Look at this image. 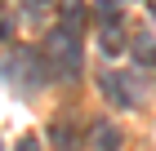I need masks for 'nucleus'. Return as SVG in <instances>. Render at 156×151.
<instances>
[{
  "label": "nucleus",
  "mask_w": 156,
  "mask_h": 151,
  "mask_svg": "<svg viewBox=\"0 0 156 151\" xmlns=\"http://www.w3.org/2000/svg\"><path fill=\"white\" fill-rule=\"evenodd\" d=\"M80 22H85V0H62V22L58 27H67V31L80 36Z\"/></svg>",
  "instance_id": "nucleus-5"
},
{
  "label": "nucleus",
  "mask_w": 156,
  "mask_h": 151,
  "mask_svg": "<svg viewBox=\"0 0 156 151\" xmlns=\"http://www.w3.org/2000/svg\"><path fill=\"white\" fill-rule=\"evenodd\" d=\"M89 147H94V151H120V133H116V125L98 120V125L89 129Z\"/></svg>",
  "instance_id": "nucleus-4"
},
{
  "label": "nucleus",
  "mask_w": 156,
  "mask_h": 151,
  "mask_svg": "<svg viewBox=\"0 0 156 151\" xmlns=\"http://www.w3.org/2000/svg\"><path fill=\"white\" fill-rule=\"evenodd\" d=\"M45 62L58 80H80V67H85V53H80V36L67 31V27H54L45 36Z\"/></svg>",
  "instance_id": "nucleus-1"
},
{
  "label": "nucleus",
  "mask_w": 156,
  "mask_h": 151,
  "mask_svg": "<svg viewBox=\"0 0 156 151\" xmlns=\"http://www.w3.org/2000/svg\"><path fill=\"white\" fill-rule=\"evenodd\" d=\"M54 142H58V151H76V138H72V129H67V120L54 125Z\"/></svg>",
  "instance_id": "nucleus-9"
},
{
  "label": "nucleus",
  "mask_w": 156,
  "mask_h": 151,
  "mask_svg": "<svg viewBox=\"0 0 156 151\" xmlns=\"http://www.w3.org/2000/svg\"><path fill=\"white\" fill-rule=\"evenodd\" d=\"M45 71H49V62L40 67V58L31 53V49H18V53L0 67V76H5V84H13L18 93H31V89L40 84V76H45Z\"/></svg>",
  "instance_id": "nucleus-2"
},
{
  "label": "nucleus",
  "mask_w": 156,
  "mask_h": 151,
  "mask_svg": "<svg viewBox=\"0 0 156 151\" xmlns=\"http://www.w3.org/2000/svg\"><path fill=\"white\" fill-rule=\"evenodd\" d=\"M94 18H98V27H120V5H116V0H98V5H94Z\"/></svg>",
  "instance_id": "nucleus-6"
},
{
  "label": "nucleus",
  "mask_w": 156,
  "mask_h": 151,
  "mask_svg": "<svg viewBox=\"0 0 156 151\" xmlns=\"http://www.w3.org/2000/svg\"><path fill=\"white\" fill-rule=\"evenodd\" d=\"M13 151H40V142H36V138H23L18 147H13Z\"/></svg>",
  "instance_id": "nucleus-11"
},
{
  "label": "nucleus",
  "mask_w": 156,
  "mask_h": 151,
  "mask_svg": "<svg viewBox=\"0 0 156 151\" xmlns=\"http://www.w3.org/2000/svg\"><path fill=\"white\" fill-rule=\"evenodd\" d=\"M0 151H5V147H0Z\"/></svg>",
  "instance_id": "nucleus-14"
},
{
  "label": "nucleus",
  "mask_w": 156,
  "mask_h": 151,
  "mask_svg": "<svg viewBox=\"0 0 156 151\" xmlns=\"http://www.w3.org/2000/svg\"><path fill=\"white\" fill-rule=\"evenodd\" d=\"M103 93H107L120 111H129V107L138 102V89H129V76H116V71H112V76H103Z\"/></svg>",
  "instance_id": "nucleus-3"
},
{
  "label": "nucleus",
  "mask_w": 156,
  "mask_h": 151,
  "mask_svg": "<svg viewBox=\"0 0 156 151\" xmlns=\"http://www.w3.org/2000/svg\"><path fill=\"white\" fill-rule=\"evenodd\" d=\"M134 58H138V62H143V67H147V62H156V40H152V36H134Z\"/></svg>",
  "instance_id": "nucleus-7"
},
{
  "label": "nucleus",
  "mask_w": 156,
  "mask_h": 151,
  "mask_svg": "<svg viewBox=\"0 0 156 151\" xmlns=\"http://www.w3.org/2000/svg\"><path fill=\"white\" fill-rule=\"evenodd\" d=\"M0 36H5V22H0Z\"/></svg>",
  "instance_id": "nucleus-12"
},
{
  "label": "nucleus",
  "mask_w": 156,
  "mask_h": 151,
  "mask_svg": "<svg viewBox=\"0 0 156 151\" xmlns=\"http://www.w3.org/2000/svg\"><path fill=\"white\" fill-rule=\"evenodd\" d=\"M98 31H103V53H120V49H125L120 27H98Z\"/></svg>",
  "instance_id": "nucleus-8"
},
{
  "label": "nucleus",
  "mask_w": 156,
  "mask_h": 151,
  "mask_svg": "<svg viewBox=\"0 0 156 151\" xmlns=\"http://www.w3.org/2000/svg\"><path fill=\"white\" fill-rule=\"evenodd\" d=\"M152 13H156V5H152Z\"/></svg>",
  "instance_id": "nucleus-13"
},
{
  "label": "nucleus",
  "mask_w": 156,
  "mask_h": 151,
  "mask_svg": "<svg viewBox=\"0 0 156 151\" xmlns=\"http://www.w3.org/2000/svg\"><path fill=\"white\" fill-rule=\"evenodd\" d=\"M23 5H27V13H31V18H36V13H40V9H45L49 0H23Z\"/></svg>",
  "instance_id": "nucleus-10"
}]
</instances>
